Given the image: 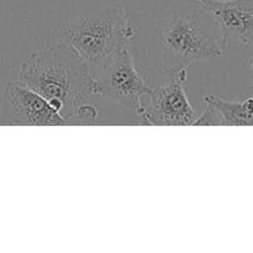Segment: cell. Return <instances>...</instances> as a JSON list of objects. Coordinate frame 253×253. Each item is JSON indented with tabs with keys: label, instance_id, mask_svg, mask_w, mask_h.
Segmentation results:
<instances>
[{
	"label": "cell",
	"instance_id": "6da1fadb",
	"mask_svg": "<svg viewBox=\"0 0 253 253\" xmlns=\"http://www.w3.org/2000/svg\"><path fill=\"white\" fill-rule=\"evenodd\" d=\"M17 82L43 96L67 123L98 119V109L90 104L96 95L95 79L85 61L63 40L27 57Z\"/></svg>",
	"mask_w": 253,
	"mask_h": 253
},
{
	"label": "cell",
	"instance_id": "7a4b0ae2",
	"mask_svg": "<svg viewBox=\"0 0 253 253\" xmlns=\"http://www.w3.org/2000/svg\"><path fill=\"white\" fill-rule=\"evenodd\" d=\"M61 40L85 61L91 76L99 71L125 37L136 35L123 9L115 6L88 10L59 30Z\"/></svg>",
	"mask_w": 253,
	"mask_h": 253
},
{
	"label": "cell",
	"instance_id": "3957f363",
	"mask_svg": "<svg viewBox=\"0 0 253 253\" xmlns=\"http://www.w3.org/2000/svg\"><path fill=\"white\" fill-rule=\"evenodd\" d=\"M163 72L168 78L194 62L221 54V44L203 26L197 14L174 16L161 32Z\"/></svg>",
	"mask_w": 253,
	"mask_h": 253
},
{
	"label": "cell",
	"instance_id": "277c9868",
	"mask_svg": "<svg viewBox=\"0 0 253 253\" xmlns=\"http://www.w3.org/2000/svg\"><path fill=\"white\" fill-rule=\"evenodd\" d=\"M135 35L125 37L105 63L93 74L96 95L113 99L142 123V96L152 91L136 68L131 44Z\"/></svg>",
	"mask_w": 253,
	"mask_h": 253
},
{
	"label": "cell",
	"instance_id": "5b68a950",
	"mask_svg": "<svg viewBox=\"0 0 253 253\" xmlns=\"http://www.w3.org/2000/svg\"><path fill=\"white\" fill-rule=\"evenodd\" d=\"M188 69H182L168 82L152 89L147 105H143L142 124L157 126L194 125L198 113L185 91Z\"/></svg>",
	"mask_w": 253,
	"mask_h": 253
},
{
	"label": "cell",
	"instance_id": "8992f818",
	"mask_svg": "<svg viewBox=\"0 0 253 253\" xmlns=\"http://www.w3.org/2000/svg\"><path fill=\"white\" fill-rule=\"evenodd\" d=\"M2 108L5 121L9 125L61 126L68 124L43 96L17 81L7 83Z\"/></svg>",
	"mask_w": 253,
	"mask_h": 253
},
{
	"label": "cell",
	"instance_id": "52a82bcc",
	"mask_svg": "<svg viewBox=\"0 0 253 253\" xmlns=\"http://www.w3.org/2000/svg\"><path fill=\"white\" fill-rule=\"evenodd\" d=\"M222 31V46L231 40L242 44L253 43V0H230L202 5Z\"/></svg>",
	"mask_w": 253,
	"mask_h": 253
},
{
	"label": "cell",
	"instance_id": "ba28073f",
	"mask_svg": "<svg viewBox=\"0 0 253 253\" xmlns=\"http://www.w3.org/2000/svg\"><path fill=\"white\" fill-rule=\"evenodd\" d=\"M220 111L224 126H253V94L241 101H229L215 95L204 96Z\"/></svg>",
	"mask_w": 253,
	"mask_h": 253
},
{
	"label": "cell",
	"instance_id": "9c48e42d",
	"mask_svg": "<svg viewBox=\"0 0 253 253\" xmlns=\"http://www.w3.org/2000/svg\"><path fill=\"white\" fill-rule=\"evenodd\" d=\"M205 110L202 115L198 116L194 125H211V126H224L222 118L220 111L217 110L216 106L210 101H204Z\"/></svg>",
	"mask_w": 253,
	"mask_h": 253
},
{
	"label": "cell",
	"instance_id": "30bf717a",
	"mask_svg": "<svg viewBox=\"0 0 253 253\" xmlns=\"http://www.w3.org/2000/svg\"><path fill=\"white\" fill-rule=\"evenodd\" d=\"M225 1H230V0H195L198 6H202L204 4H210V2H225Z\"/></svg>",
	"mask_w": 253,
	"mask_h": 253
},
{
	"label": "cell",
	"instance_id": "8fae6325",
	"mask_svg": "<svg viewBox=\"0 0 253 253\" xmlns=\"http://www.w3.org/2000/svg\"><path fill=\"white\" fill-rule=\"evenodd\" d=\"M250 66H251L252 68V84H251V93L253 94V57L251 59H250Z\"/></svg>",
	"mask_w": 253,
	"mask_h": 253
}]
</instances>
